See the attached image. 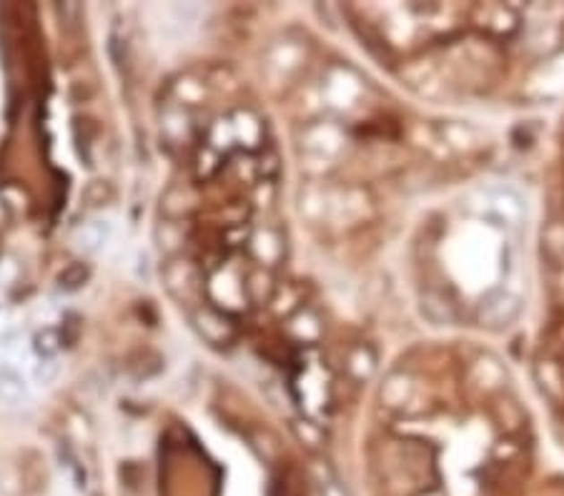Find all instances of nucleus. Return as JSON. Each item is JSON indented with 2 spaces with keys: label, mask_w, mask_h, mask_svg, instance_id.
<instances>
[{
  "label": "nucleus",
  "mask_w": 564,
  "mask_h": 496,
  "mask_svg": "<svg viewBox=\"0 0 564 496\" xmlns=\"http://www.w3.org/2000/svg\"><path fill=\"white\" fill-rule=\"evenodd\" d=\"M30 401V386L21 369L13 363H0V404L8 409H21Z\"/></svg>",
  "instance_id": "obj_1"
},
{
  "label": "nucleus",
  "mask_w": 564,
  "mask_h": 496,
  "mask_svg": "<svg viewBox=\"0 0 564 496\" xmlns=\"http://www.w3.org/2000/svg\"><path fill=\"white\" fill-rule=\"evenodd\" d=\"M108 226H103L100 221H93V224H86L81 231H78V238H75V246L81 251H98L100 244L108 238L106 234Z\"/></svg>",
  "instance_id": "obj_2"
},
{
  "label": "nucleus",
  "mask_w": 564,
  "mask_h": 496,
  "mask_svg": "<svg viewBox=\"0 0 564 496\" xmlns=\"http://www.w3.org/2000/svg\"><path fill=\"white\" fill-rule=\"evenodd\" d=\"M30 379L40 386H50L56 379H58V361L56 359H38L33 372H30Z\"/></svg>",
  "instance_id": "obj_3"
}]
</instances>
